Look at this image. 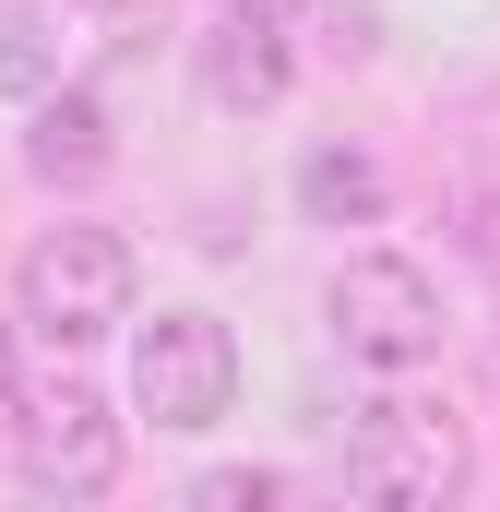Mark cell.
I'll use <instances>...</instances> for the list:
<instances>
[{
  "label": "cell",
  "mask_w": 500,
  "mask_h": 512,
  "mask_svg": "<svg viewBox=\"0 0 500 512\" xmlns=\"http://www.w3.org/2000/svg\"><path fill=\"white\" fill-rule=\"evenodd\" d=\"M322 310H334V346L370 358V370H429V358H441V286H429L417 262H393V251H358L334 274Z\"/></svg>",
  "instance_id": "obj_4"
},
{
  "label": "cell",
  "mask_w": 500,
  "mask_h": 512,
  "mask_svg": "<svg viewBox=\"0 0 500 512\" xmlns=\"http://www.w3.org/2000/svg\"><path fill=\"white\" fill-rule=\"evenodd\" d=\"M191 501H203V512H262V501H274V477H262V465H227V477H203Z\"/></svg>",
  "instance_id": "obj_10"
},
{
  "label": "cell",
  "mask_w": 500,
  "mask_h": 512,
  "mask_svg": "<svg viewBox=\"0 0 500 512\" xmlns=\"http://www.w3.org/2000/svg\"><path fill=\"white\" fill-rule=\"evenodd\" d=\"M108 155H120V131H108V96H84V84H48V96H36L24 167H36L48 191H84V179H108Z\"/></svg>",
  "instance_id": "obj_6"
},
{
  "label": "cell",
  "mask_w": 500,
  "mask_h": 512,
  "mask_svg": "<svg viewBox=\"0 0 500 512\" xmlns=\"http://www.w3.org/2000/svg\"><path fill=\"white\" fill-rule=\"evenodd\" d=\"M60 84V36L36 12H0V96H48Z\"/></svg>",
  "instance_id": "obj_9"
},
{
  "label": "cell",
  "mask_w": 500,
  "mask_h": 512,
  "mask_svg": "<svg viewBox=\"0 0 500 512\" xmlns=\"http://www.w3.org/2000/svg\"><path fill=\"white\" fill-rule=\"evenodd\" d=\"M322 36H334V60H358V48H370V12H358V0H334V12H322Z\"/></svg>",
  "instance_id": "obj_11"
},
{
  "label": "cell",
  "mask_w": 500,
  "mask_h": 512,
  "mask_svg": "<svg viewBox=\"0 0 500 512\" xmlns=\"http://www.w3.org/2000/svg\"><path fill=\"white\" fill-rule=\"evenodd\" d=\"M215 12H239V24H286V12H310V0H215Z\"/></svg>",
  "instance_id": "obj_12"
},
{
  "label": "cell",
  "mask_w": 500,
  "mask_h": 512,
  "mask_svg": "<svg viewBox=\"0 0 500 512\" xmlns=\"http://www.w3.org/2000/svg\"><path fill=\"white\" fill-rule=\"evenodd\" d=\"M346 489L393 512H441L465 489V429L441 405H358V441H346Z\"/></svg>",
  "instance_id": "obj_3"
},
{
  "label": "cell",
  "mask_w": 500,
  "mask_h": 512,
  "mask_svg": "<svg viewBox=\"0 0 500 512\" xmlns=\"http://www.w3.org/2000/svg\"><path fill=\"white\" fill-rule=\"evenodd\" d=\"M131 405H143L155 429H215V417L239 405V346H227V322H215V310H155V322L131 334Z\"/></svg>",
  "instance_id": "obj_2"
},
{
  "label": "cell",
  "mask_w": 500,
  "mask_h": 512,
  "mask_svg": "<svg viewBox=\"0 0 500 512\" xmlns=\"http://www.w3.org/2000/svg\"><path fill=\"white\" fill-rule=\"evenodd\" d=\"M203 96H215V108H274V96H286V36L215 12V36H203Z\"/></svg>",
  "instance_id": "obj_7"
},
{
  "label": "cell",
  "mask_w": 500,
  "mask_h": 512,
  "mask_svg": "<svg viewBox=\"0 0 500 512\" xmlns=\"http://www.w3.org/2000/svg\"><path fill=\"white\" fill-rule=\"evenodd\" d=\"M0 393H12V322H0Z\"/></svg>",
  "instance_id": "obj_13"
},
{
  "label": "cell",
  "mask_w": 500,
  "mask_h": 512,
  "mask_svg": "<svg viewBox=\"0 0 500 512\" xmlns=\"http://www.w3.org/2000/svg\"><path fill=\"white\" fill-rule=\"evenodd\" d=\"M108 12H120V24H143V0H108Z\"/></svg>",
  "instance_id": "obj_14"
},
{
  "label": "cell",
  "mask_w": 500,
  "mask_h": 512,
  "mask_svg": "<svg viewBox=\"0 0 500 512\" xmlns=\"http://www.w3.org/2000/svg\"><path fill=\"white\" fill-rule=\"evenodd\" d=\"M24 322L48 346H96L131 322V239L120 227H48L24 251Z\"/></svg>",
  "instance_id": "obj_1"
},
{
  "label": "cell",
  "mask_w": 500,
  "mask_h": 512,
  "mask_svg": "<svg viewBox=\"0 0 500 512\" xmlns=\"http://www.w3.org/2000/svg\"><path fill=\"white\" fill-rule=\"evenodd\" d=\"M381 203H393V179H381L358 143H310L298 155V215L310 227H381Z\"/></svg>",
  "instance_id": "obj_8"
},
{
  "label": "cell",
  "mask_w": 500,
  "mask_h": 512,
  "mask_svg": "<svg viewBox=\"0 0 500 512\" xmlns=\"http://www.w3.org/2000/svg\"><path fill=\"white\" fill-rule=\"evenodd\" d=\"M12 453H24V489H60V501L120 489V417H108L84 382H48V393H36Z\"/></svg>",
  "instance_id": "obj_5"
}]
</instances>
